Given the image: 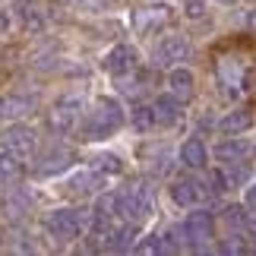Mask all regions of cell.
Here are the masks:
<instances>
[{"instance_id": "cell-1", "label": "cell", "mask_w": 256, "mask_h": 256, "mask_svg": "<svg viewBox=\"0 0 256 256\" xmlns=\"http://www.w3.org/2000/svg\"><path fill=\"white\" fill-rule=\"evenodd\" d=\"M120 124H124V108L117 98H98V102L92 104V111L86 114V120H82V140L88 142H98V140H108L111 133L120 130Z\"/></svg>"}, {"instance_id": "cell-2", "label": "cell", "mask_w": 256, "mask_h": 256, "mask_svg": "<svg viewBox=\"0 0 256 256\" xmlns=\"http://www.w3.org/2000/svg\"><path fill=\"white\" fill-rule=\"evenodd\" d=\"M88 222H92V212H86V209H54L48 215L44 228L57 244H73L82 238Z\"/></svg>"}, {"instance_id": "cell-3", "label": "cell", "mask_w": 256, "mask_h": 256, "mask_svg": "<svg viewBox=\"0 0 256 256\" xmlns=\"http://www.w3.org/2000/svg\"><path fill=\"white\" fill-rule=\"evenodd\" d=\"M117 215H120L124 222L142 224L152 215V196H149V190L140 184V186H130V190L117 193Z\"/></svg>"}, {"instance_id": "cell-4", "label": "cell", "mask_w": 256, "mask_h": 256, "mask_svg": "<svg viewBox=\"0 0 256 256\" xmlns=\"http://www.w3.org/2000/svg\"><path fill=\"white\" fill-rule=\"evenodd\" d=\"M80 124H82V102L80 98H64V102H57L51 108V114H48V126L60 136L73 133Z\"/></svg>"}, {"instance_id": "cell-5", "label": "cell", "mask_w": 256, "mask_h": 256, "mask_svg": "<svg viewBox=\"0 0 256 256\" xmlns=\"http://www.w3.org/2000/svg\"><path fill=\"white\" fill-rule=\"evenodd\" d=\"M171 26V6L168 4H149L133 13V28L136 35H155Z\"/></svg>"}, {"instance_id": "cell-6", "label": "cell", "mask_w": 256, "mask_h": 256, "mask_svg": "<svg viewBox=\"0 0 256 256\" xmlns=\"http://www.w3.org/2000/svg\"><path fill=\"white\" fill-rule=\"evenodd\" d=\"M0 140H4V149L13 152V155H19V158H26V155H32L38 149V133L32 130V126H26V124L6 126Z\"/></svg>"}, {"instance_id": "cell-7", "label": "cell", "mask_w": 256, "mask_h": 256, "mask_svg": "<svg viewBox=\"0 0 256 256\" xmlns=\"http://www.w3.org/2000/svg\"><path fill=\"white\" fill-rule=\"evenodd\" d=\"M212 231H215V218H212V212L196 209V206H193V212L186 215L184 224H180L184 240H190V244H206V240H212Z\"/></svg>"}, {"instance_id": "cell-8", "label": "cell", "mask_w": 256, "mask_h": 256, "mask_svg": "<svg viewBox=\"0 0 256 256\" xmlns=\"http://www.w3.org/2000/svg\"><path fill=\"white\" fill-rule=\"evenodd\" d=\"M190 38L186 35H168L162 38L158 48H155V64L158 66H171V64H184L190 57Z\"/></svg>"}, {"instance_id": "cell-9", "label": "cell", "mask_w": 256, "mask_h": 256, "mask_svg": "<svg viewBox=\"0 0 256 256\" xmlns=\"http://www.w3.org/2000/svg\"><path fill=\"white\" fill-rule=\"evenodd\" d=\"M22 177H26V164L19 162V155L4 149L0 152V200L13 196V190L22 184Z\"/></svg>"}, {"instance_id": "cell-10", "label": "cell", "mask_w": 256, "mask_h": 256, "mask_svg": "<svg viewBox=\"0 0 256 256\" xmlns=\"http://www.w3.org/2000/svg\"><path fill=\"white\" fill-rule=\"evenodd\" d=\"M136 64H140V54H136L130 44H114L111 51L104 54L102 70L111 73V76H126V73L136 70Z\"/></svg>"}, {"instance_id": "cell-11", "label": "cell", "mask_w": 256, "mask_h": 256, "mask_svg": "<svg viewBox=\"0 0 256 256\" xmlns=\"http://www.w3.org/2000/svg\"><path fill=\"white\" fill-rule=\"evenodd\" d=\"M168 193H171V200L180 206V209H193V206H200L206 196H209L206 184L193 180V177H180V180H174Z\"/></svg>"}, {"instance_id": "cell-12", "label": "cell", "mask_w": 256, "mask_h": 256, "mask_svg": "<svg viewBox=\"0 0 256 256\" xmlns=\"http://www.w3.org/2000/svg\"><path fill=\"white\" fill-rule=\"evenodd\" d=\"M70 164H76V152L73 149H66V146H54L51 152H44L42 158H38V174L42 177H48V174H60V171H66Z\"/></svg>"}, {"instance_id": "cell-13", "label": "cell", "mask_w": 256, "mask_h": 256, "mask_svg": "<svg viewBox=\"0 0 256 256\" xmlns=\"http://www.w3.org/2000/svg\"><path fill=\"white\" fill-rule=\"evenodd\" d=\"M168 88H171L168 95H174L180 104H186V102H193V95H196V76L190 70H184V66H177L168 76Z\"/></svg>"}, {"instance_id": "cell-14", "label": "cell", "mask_w": 256, "mask_h": 256, "mask_svg": "<svg viewBox=\"0 0 256 256\" xmlns=\"http://www.w3.org/2000/svg\"><path fill=\"white\" fill-rule=\"evenodd\" d=\"M180 164H186V168L200 171L209 164V149H206V142L200 140V136H190V140H184L180 146Z\"/></svg>"}, {"instance_id": "cell-15", "label": "cell", "mask_w": 256, "mask_h": 256, "mask_svg": "<svg viewBox=\"0 0 256 256\" xmlns=\"http://www.w3.org/2000/svg\"><path fill=\"white\" fill-rule=\"evenodd\" d=\"M136 247V224L126 222L124 228H111L104 238V250L111 253H124V250H133Z\"/></svg>"}, {"instance_id": "cell-16", "label": "cell", "mask_w": 256, "mask_h": 256, "mask_svg": "<svg viewBox=\"0 0 256 256\" xmlns=\"http://www.w3.org/2000/svg\"><path fill=\"white\" fill-rule=\"evenodd\" d=\"M250 126H253V114L247 111V108H238V111L224 114L222 120H218V130L224 136H240V133H247Z\"/></svg>"}, {"instance_id": "cell-17", "label": "cell", "mask_w": 256, "mask_h": 256, "mask_svg": "<svg viewBox=\"0 0 256 256\" xmlns=\"http://www.w3.org/2000/svg\"><path fill=\"white\" fill-rule=\"evenodd\" d=\"M16 16L22 19L26 32H42L44 28V16H42V6L35 0H16Z\"/></svg>"}, {"instance_id": "cell-18", "label": "cell", "mask_w": 256, "mask_h": 256, "mask_svg": "<svg viewBox=\"0 0 256 256\" xmlns=\"http://www.w3.org/2000/svg\"><path fill=\"white\" fill-rule=\"evenodd\" d=\"M35 102L28 95H6L4 102H0V117H10V120H19V117L32 114Z\"/></svg>"}, {"instance_id": "cell-19", "label": "cell", "mask_w": 256, "mask_h": 256, "mask_svg": "<svg viewBox=\"0 0 256 256\" xmlns=\"http://www.w3.org/2000/svg\"><path fill=\"white\" fill-rule=\"evenodd\" d=\"M180 114H184V104L177 102L174 95H162L158 102H155V117H158V124H164V126H174L180 120Z\"/></svg>"}, {"instance_id": "cell-20", "label": "cell", "mask_w": 256, "mask_h": 256, "mask_svg": "<svg viewBox=\"0 0 256 256\" xmlns=\"http://www.w3.org/2000/svg\"><path fill=\"white\" fill-rule=\"evenodd\" d=\"M215 158H218L222 164H231V162H240L244 155H247V142L244 140H222L218 146H215Z\"/></svg>"}, {"instance_id": "cell-21", "label": "cell", "mask_w": 256, "mask_h": 256, "mask_svg": "<svg viewBox=\"0 0 256 256\" xmlns=\"http://www.w3.org/2000/svg\"><path fill=\"white\" fill-rule=\"evenodd\" d=\"M130 124H133L140 133H149L152 126L158 124V117H155V104H136L133 114H130Z\"/></svg>"}, {"instance_id": "cell-22", "label": "cell", "mask_w": 256, "mask_h": 256, "mask_svg": "<svg viewBox=\"0 0 256 256\" xmlns=\"http://www.w3.org/2000/svg\"><path fill=\"white\" fill-rule=\"evenodd\" d=\"M224 180H228V186L231 190H238V186H244L250 180V164H244V158L240 162H231V164H224Z\"/></svg>"}, {"instance_id": "cell-23", "label": "cell", "mask_w": 256, "mask_h": 256, "mask_svg": "<svg viewBox=\"0 0 256 256\" xmlns=\"http://www.w3.org/2000/svg\"><path fill=\"white\" fill-rule=\"evenodd\" d=\"M250 209L247 206H224L222 209V222L231 224V228H250Z\"/></svg>"}, {"instance_id": "cell-24", "label": "cell", "mask_w": 256, "mask_h": 256, "mask_svg": "<svg viewBox=\"0 0 256 256\" xmlns=\"http://www.w3.org/2000/svg\"><path fill=\"white\" fill-rule=\"evenodd\" d=\"M92 164H95L98 174H120V171H124V164H120V158H117V155H98Z\"/></svg>"}, {"instance_id": "cell-25", "label": "cell", "mask_w": 256, "mask_h": 256, "mask_svg": "<svg viewBox=\"0 0 256 256\" xmlns=\"http://www.w3.org/2000/svg\"><path fill=\"white\" fill-rule=\"evenodd\" d=\"M184 13L190 19H202L206 16V0H184Z\"/></svg>"}, {"instance_id": "cell-26", "label": "cell", "mask_w": 256, "mask_h": 256, "mask_svg": "<svg viewBox=\"0 0 256 256\" xmlns=\"http://www.w3.org/2000/svg\"><path fill=\"white\" fill-rule=\"evenodd\" d=\"M244 206H247L250 212H256V180L247 186V196H244Z\"/></svg>"}, {"instance_id": "cell-27", "label": "cell", "mask_w": 256, "mask_h": 256, "mask_svg": "<svg viewBox=\"0 0 256 256\" xmlns=\"http://www.w3.org/2000/svg\"><path fill=\"white\" fill-rule=\"evenodd\" d=\"M6 28H10V13H6V10H0V35H4Z\"/></svg>"}, {"instance_id": "cell-28", "label": "cell", "mask_w": 256, "mask_h": 256, "mask_svg": "<svg viewBox=\"0 0 256 256\" xmlns=\"http://www.w3.org/2000/svg\"><path fill=\"white\" fill-rule=\"evenodd\" d=\"M247 22H250V28H256V10H250V16H247Z\"/></svg>"}, {"instance_id": "cell-29", "label": "cell", "mask_w": 256, "mask_h": 256, "mask_svg": "<svg viewBox=\"0 0 256 256\" xmlns=\"http://www.w3.org/2000/svg\"><path fill=\"white\" fill-rule=\"evenodd\" d=\"M250 240H256V224H250Z\"/></svg>"}, {"instance_id": "cell-30", "label": "cell", "mask_w": 256, "mask_h": 256, "mask_svg": "<svg viewBox=\"0 0 256 256\" xmlns=\"http://www.w3.org/2000/svg\"><path fill=\"white\" fill-rule=\"evenodd\" d=\"M218 4H238V0H218Z\"/></svg>"}, {"instance_id": "cell-31", "label": "cell", "mask_w": 256, "mask_h": 256, "mask_svg": "<svg viewBox=\"0 0 256 256\" xmlns=\"http://www.w3.org/2000/svg\"><path fill=\"white\" fill-rule=\"evenodd\" d=\"M0 70H4V51H0Z\"/></svg>"}, {"instance_id": "cell-32", "label": "cell", "mask_w": 256, "mask_h": 256, "mask_svg": "<svg viewBox=\"0 0 256 256\" xmlns=\"http://www.w3.org/2000/svg\"><path fill=\"white\" fill-rule=\"evenodd\" d=\"M253 152H256V149H253Z\"/></svg>"}]
</instances>
